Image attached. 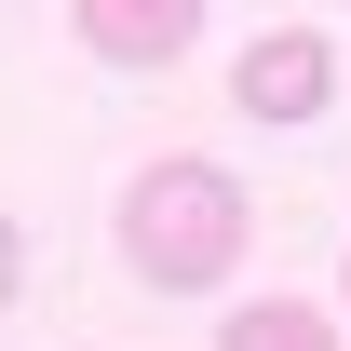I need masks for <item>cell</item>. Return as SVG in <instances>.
I'll return each mask as SVG.
<instances>
[{
  "label": "cell",
  "instance_id": "obj_1",
  "mask_svg": "<svg viewBox=\"0 0 351 351\" xmlns=\"http://www.w3.org/2000/svg\"><path fill=\"white\" fill-rule=\"evenodd\" d=\"M257 243V203H243V176L203 162V149H176V162H135L122 189V270L149 298H217L230 270Z\"/></svg>",
  "mask_w": 351,
  "mask_h": 351
},
{
  "label": "cell",
  "instance_id": "obj_2",
  "mask_svg": "<svg viewBox=\"0 0 351 351\" xmlns=\"http://www.w3.org/2000/svg\"><path fill=\"white\" fill-rule=\"evenodd\" d=\"M230 108H243V122H324V108H338V41H324V27H257V41L230 54Z\"/></svg>",
  "mask_w": 351,
  "mask_h": 351
},
{
  "label": "cell",
  "instance_id": "obj_3",
  "mask_svg": "<svg viewBox=\"0 0 351 351\" xmlns=\"http://www.w3.org/2000/svg\"><path fill=\"white\" fill-rule=\"evenodd\" d=\"M68 27L95 68H176L203 41V0H68Z\"/></svg>",
  "mask_w": 351,
  "mask_h": 351
},
{
  "label": "cell",
  "instance_id": "obj_4",
  "mask_svg": "<svg viewBox=\"0 0 351 351\" xmlns=\"http://www.w3.org/2000/svg\"><path fill=\"white\" fill-rule=\"evenodd\" d=\"M217 351H338V324H324L311 298H243L217 324Z\"/></svg>",
  "mask_w": 351,
  "mask_h": 351
},
{
  "label": "cell",
  "instance_id": "obj_5",
  "mask_svg": "<svg viewBox=\"0 0 351 351\" xmlns=\"http://www.w3.org/2000/svg\"><path fill=\"white\" fill-rule=\"evenodd\" d=\"M14 284H27V243H14V230H0V298H14Z\"/></svg>",
  "mask_w": 351,
  "mask_h": 351
}]
</instances>
